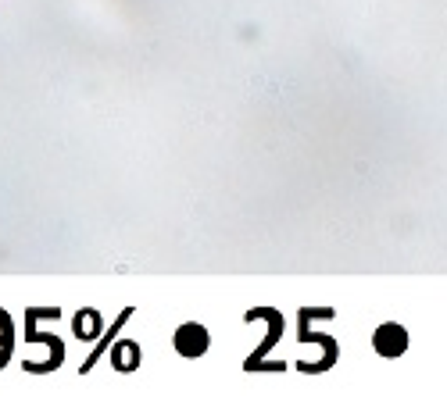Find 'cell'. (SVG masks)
<instances>
[{
	"label": "cell",
	"instance_id": "cell-1",
	"mask_svg": "<svg viewBox=\"0 0 447 396\" xmlns=\"http://www.w3.org/2000/svg\"><path fill=\"white\" fill-rule=\"evenodd\" d=\"M175 350L183 357H201L207 350V328L204 325H183L175 332Z\"/></svg>",
	"mask_w": 447,
	"mask_h": 396
},
{
	"label": "cell",
	"instance_id": "cell-2",
	"mask_svg": "<svg viewBox=\"0 0 447 396\" xmlns=\"http://www.w3.org/2000/svg\"><path fill=\"white\" fill-rule=\"evenodd\" d=\"M372 346H376L383 357L405 354V346H408V332H405V328H397V325H383V328L376 332V339H372Z\"/></svg>",
	"mask_w": 447,
	"mask_h": 396
},
{
	"label": "cell",
	"instance_id": "cell-3",
	"mask_svg": "<svg viewBox=\"0 0 447 396\" xmlns=\"http://www.w3.org/2000/svg\"><path fill=\"white\" fill-rule=\"evenodd\" d=\"M136 360H140V350H136V343H122V346H118V368H122V371H129Z\"/></svg>",
	"mask_w": 447,
	"mask_h": 396
},
{
	"label": "cell",
	"instance_id": "cell-4",
	"mask_svg": "<svg viewBox=\"0 0 447 396\" xmlns=\"http://www.w3.org/2000/svg\"><path fill=\"white\" fill-rule=\"evenodd\" d=\"M97 332V314L93 311H79V318H76V336H93Z\"/></svg>",
	"mask_w": 447,
	"mask_h": 396
}]
</instances>
